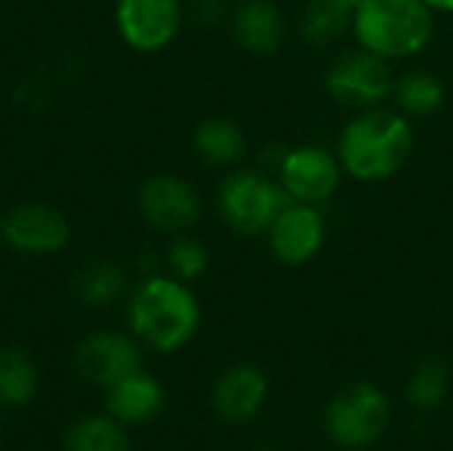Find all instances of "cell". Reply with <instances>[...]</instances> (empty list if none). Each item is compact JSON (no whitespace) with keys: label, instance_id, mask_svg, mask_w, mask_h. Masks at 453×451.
I'll return each mask as SVG.
<instances>
[{"label":"cell","instance_id":"1","mask_svg":"<svg viewBox=\"0 0 453 451\" xmlns=\"http://www.w3.org/2000/svg\"><path fill=\"white\" fill-rule=\"evenodd\" d=\"M414 152L411 117L401 109H361L340 133L337 157L342 170L364 183H380L398 175Z\"/></svg>","mask_w":453,"mask_h":451},{"label":"cell","instance_id":"2","mask_svg":"<svg viewBox=\"0 0 453 451\" xmlns=\"http://www.w3.org/2000/svg\"><path fill=\"white\" fill-rule=\"evenodd\" d=\"M202 308L188 282L149 274L127 300L130 332L159 354L183 348L199 330Z\"/></svg>","mask_w":453,"mask_h":451},{"label":"cell","instance_id":"3","mask_svg":"<svg viewBox=\"0 0 453 451\" xmlns=\"http://www.w3.org/2000/svg\"><path fill=\"white\" fill-rule=\"evenodd\" d=\"M361 48L401 61L422 53L435 35V11L425 0H361L353 13Z\"/></svg>","mask_w":453,"mask_h":451},{"label":"cell","instance_id":"4","mask_svg":"<svg viewBox=\"0 0 453 451\" xmlns=\"http://www.w3.org/2000/svg\"><path fill=\"white\" fill-rule=\"evenodd\" d=\"M289 194L281 181H273L260 170H234L220 181L218 213L228 229L242 237L265 234L273 218L289 205Z\"/></svg>","mask_w":453,"mask_h":451},{"label":"cell","instance_id":"5","mask_svg":"<svg viewBox=\"0 0 453 451\" xmlns=\"http://www.w3.org/2000/svg\"><path fill=\"white\" fill-rule=\"evenodd\" d=\"M393 88H395V74L390 61L361 45L356 51H345L342 56H337L326 72L329 96L337 104L358 112L382 106L385 98L393 96Z\"/></svg>","mask_w":453,"mask_h":451},{"label":"cell","instance_id":"6","mask_svg":"<svg viewBox=\"0 0 453 451\" xmlns=\"http://www.w3.org/2000/svg\"><path fill=\"white\" fill-rule=\"evenodd\" d=\"M390 423V401L388 396L369 383L353 385L340 393L326 412L329 436L348 449H364L385 433Z\"/></svg>","mask_w":453,"mask_h":451},{"label":"cell","instance_id":"7","mask_svg":"<svg viewBox=\"0 0 453 451\" xmlns=\"http://www.w3.org/2000/svg\"><path fill=\"white\" fill-rule=\"evenodd\" d=\"M186 8L180 0H117L114 27L125 45L141 53L165 51L180 32Z\"/></svg>","mask_w":453,"mask_h":451},{"label":"cell","instance_id":"8","mask_svg":"<svg viewBox=\"0 0 453 451\" xmlns=\"http://www.w3.org/2000/svg\"><path fill=\"white\" fill-rule=\"evenodd\" d=\"M340 178V157L321 144H303L287 149L279 162V181L292 202L321 205L337 191Z\"/></svg>","mask_w":453,"mask_h":451},{"label":"cell","instance_id":"9","mask_svg":"<svg viewBox=\"0 0 453 451\" xmlns=\"http://www.w3.org/2000/svg\"><path fill=\"white\" fill-rule=\"evenodd\" d=\"M0 239L21 255H53L72 239L66 215L42 202H24L0 218Z\"/></svg>","mask_w":453,"mask_h":451},{"label":"cell","instance_id":"10","mask_svg":"<svg viewBox=\"0 0 453 451\" xmlns=\"http://www.w3.org/2000/svg\"><path fill=\"white\" fill-rule=\"evenodd\" d=\"M138 210L151 229L165 234H183L199 221L202 199L186 178L175 173H157L141 183Z\"/></svg>","mask_w":453,"mask_h":451},{"label":"cell","instance_id":"11","mask_svg":"<svg viewBox=\"0 0 453 451\" xmlns=\"http://www.w3.org/2000/svg\"><path fill=\"white\" fill-rule=\"evenodd\" d=\"M74 369L82 380L98 388H111L143 369V356L130 335L101 330L82 338L74 348Z\"/></svg>","mask_w":453,"mask_h":451},{"label":"cell","instance_id":"12","mask_svg":"<svg viewBox=\"0 0 453 451\" xmlns=\"http://www.w3.org/2000/svg\"><path fill=\"white\" fill-rule=\"evenodd\" d=\"M273 258L284 266H303L319 255L326 239V221L319 205L289 202L265 231Z\"/></svg>","mask_w":453,"mask_h":451},{"label":"cell","instance_id":"13","mask_svg":"<svg viewBox=\"0 0 453 451\" xmlns=\"http://www.w3.org/2000/svg\"><path fill=\"white\" fill-rule=\"evenodd\" d=\"M231 32L252 56H271L287 37V16L273 0H242L231 11Z\"/></svg>","mask_w":453,"mask_h":451},{"label":"cell","instance_id":"14","mask_svg":"<svg viewBox=\"0 0 453 451\" xmlns=\"http://www.w3.org/2000/svg\"><path fill=\"white\" fill-rule=\"evenodd\" d=\"M268 396L265 375L252 364H239L223 372L212 391V407L226 423H247L252 420Z\"/></svg>","mask_w":453,"mask_h":451},{"label":"cell","instance_id":"15","mask_svg":"<svg viewBox=\"0 0 453 451\" xmlns=\"http://www.w3.org/2000/svg\"><path fill=\"white\" fill-rule=\"evenodd\" d=\"M165 407V388L143 369L106 391V412L122 425H143Z\"/></svg>","mask_w":453,"mask_h":451},{"label":"cell","instance_id":"16","mask_svg":"<svg viewBox=\"0 0 453 451\" xmlns=\"http://www.w3.org/2000/svg\"><path fill=\"white\" fill-rule=\"evenodd\" d=\"M191 146L202 162L212 167H234L247 154V136L228 117H207L194 128Z\"/></svg>","mask_w":453,"mask_h":451},{"label":"cell","instance_id":"17","mask_svg":"<svg viewBox=\"0 0 453 451\" xmlns=\"http://www.w3.org/2000/svg\"><path fill=\"white\" fill-rule=\"evenodd\" d=\"M74 298L88 308H109L125 292V274L111 260H90L85 263L72 282Z\"/></svg>","mask_w":453,"mask_h":451},{"label":"cell","instance_id":"18","mask_svg":"<svg viewBox=\"0 0 453 451\" xmlns=\"http://www.w3.org/2000/svg\"><path fill=\"white\" fill-rule=\"evenodd\" d=\"M40 388L37 364L19 348L0 351V404L3 407H27Z\"/></svg>","mask_w":453,"mask_h":451},{"label":"cell","instance_id":"19","mask_svg":"<svg viewBox=\"0 0 453 451\" xmlns=\"http://www.w3.org/2000/svg\"><path fill=\"white\" fill-rule=\"evenodd\" d=\"M393 96L403 114L427 117V114H435L446 104V85L438 74L417 69L395 80Z\"/></svg>","mask_w":453,"mask_h":451},{"label":"cell","instance_id":"20","mask_svg":"<svg viewBox=\"0 0 453 451\" xmlns=\"http://www.w3.org/2000/svg\"><path fill=\"white\" fill-rule=\"evenodd\" d=\"M66 451H130L125 425L111 415L80 417L64 436Z\"/></svg>","mask_w":453,"mask_h":451},{"label":"cell","instance_id":"21","mask_svg":"<svg viewBox=\"0 0 453 451\" xmlns=\"http://www.w3.org/2000/svg\"><path fill=\"white\" fill-rule=\"evenodd\" d=\"M353 8L340 0H311L300 19V32L313 45H326L340 40L353 29Z\"/></svg>","mask_w":453,"mask_h":451},{"label":"cell","instance_id":"22","mask_svg":"<svg viewBox=\"0 0 453 451\" xmlns=\"http://www.w3.org/2000/svg\"><path fill=\"white\" fill-rule=\"evenodd\" d=\"M451 391V369L441 359H425L406 388V396L419 409H435L446 401Z\"/></svg>","mask_w":453,"mask_h":451},{"label":"cell","instance_id":"23","mask_svg":"<svg viewBox=\"0 0 453 451\" xmlns=\"http://www.w3.org/2000/svg\"><path fill=\"white\" fill-rule=\"evenodd\" d=\"M165 263L170 268V276H175L180 282H194L207 271L210 253L199 239L178 234V237H173V242L165 250Z\"/></svg>","mask_w":453,"mask_h":451},{"label":"cell","instance_id":"24","mask_svg":"<svg viewBox=\"0 0 453 451\" xmlns=\"http://www.w3.org/2000/svg\"><path fill=\"white\" fill-rule=\"evenodd\" d=\"M186 13L199 27H218L228 16V8L226 0H188Z\"/></svg>","mask_w":453,"mask_h":451},{"label":"cell","instance_id":"25","mask_svg":"<svg viewBox=\"0 0 453 451\" xmlns=\"http://www.w3.org/2000/svg\"><path fill=\"white\" fill-rule=\"evenodd\" d=\"M435 13H453V0H425Z\"/></svg>","mask_w":453,"mask_h":451},{"label":"cell","instance_id":"26","mask_svg":"<svg viewBox=\"0 0 453 451\" xmlns=\"http://www.w3.org/2000/svg\"><path fill=\"white\" fill-rule=\"evenodd\" d=\"M340 3H345V5H348V8H353V11H356V8H358V3H361V0H340Z\"/></svg>","mask_w":453,"mask_h":451}]
</instances>
